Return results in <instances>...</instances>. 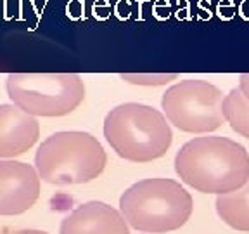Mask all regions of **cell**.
Listing matches in <instances>:
<instances>
[{"label":"cell","instance_id":"3","mask_svg":"<svg viewBox=\"0 0 249 234\" xmlns=\"http://www.w3.org/2000/svg\"><path fill=\"white\" fill-rule=\"evenodd\" d=\"M104 137L118 156L145 163L166 155L173 132L164 115L152 106L124 102L106 115Z\"/></svg>","mask_w":249,"mask_h":234},{"label":"cell","instance_id":"10","mask_svg":"<svg viewBox=\"0 0 249 234\" xmlns=\"http://www.w3.org/2000/svg\"><path fill=\"white\" fill-rule=\"evenodd\" d=\"M216 212L230 227L249 233V177L237 191L218 196Z\"/></svg>","mask_w":249,"mask_h":234},{"label":"cell","instance_id":"6","mask_svg":"<svg viewBox=\"0 0 249 234\" xmlns=\"http://www.w3.org/2000/svg\"><path fill=\"white\" fill-rule=\"evenodd\" d=\"M223 92L204 80H183L171 85L161 99L166 120L182 132L208 134L225 123Z\"/></svg>","mask_w":249,"mask_h":234},{"label":"cell","instance_id":"11","mask_svg":"<svg viewBox=\"0 0 249 234\" xmlns=\"http://www.w3.org/2000/svg\"><path fill=\"white\" fill-rule=\"evenodd\" d=\"M223 115L232 130L249 139V99L237 89H232L223 99Z\"/></svg>","mask_w":249,"mask_h":234},{"label":"cell","instance_id":"4","mask_svg":"<svg viewBox=\"0 0 249 234\" xmlns=\"http://www.w3.org/2000/svg\"><path fill=\"white\" fill-rule=\"evenodd\" d=\"M106 163L107 156L97 137L80 130L52 134L35 155L40 179L55 186L90 182L101 176Z\"/></svg>","mask_w":249,"mask_h":234},{"label":"cell","instance_id":"14","mask_svg":"<svg viewBox=\"0 0 249 234\" xmlns=\"http://www.w3.org/2000/svg\"><path fill=\"white\" fill-rule=\"evenodd\" d=\"M12 234H49V233L38 231V229H23V231H18V233H12Z\"/></svg>","mask_w":249,"mask_h":234},{"label":"cell","instance_id":"1","mask_svg":"<svg viewBox=\"0 0 249 234\" xmlns=\"http://www.w3.org/2000/svg\"><path fill=\"white\" fill-rule=\"evenodd\" d=\"M175 172L197 191L227 195L237 191L248 180L249 153L229 137H196L177 153Z\"/></svg>","mask_w":249,"mask_h":234},{"label":"cell","instance_id":"5","mask_svg":"<svg viewBox=\"0 0 249 234\" xmlns=\"http://www.w3.org/2000/svg\"><path fill=\"white\" fill-rule=\"evenodd\" d=\"M5 89L12 104L33 117H64L85 99V83L74 73H11Z\"/></svg>","mask_w":249,"mask_h":234},{"label":"cell","instance_id":"8","mask_svg":"<svg viewBox=\"0 0 249 234\" xmlns=\"http://www.w3.org/2000/svg\"><path fill=\"white\" fill-rule=\"evenodd\" d=\"M61 234H130L121 212L102 201H87L61 224Z\"/></svg>","mask_w":249,"mask_h":234},{"label":"cell","instance_id":"12","mask_svg":"<svg viewBox=\"0 0 249 234\" xmlns=\"http://www.w3.org/2000/svg\"><path fill=\"white\" fill-rule=\"evenodd\" d=\"M123 80L130 83H135V85H164V83L175 80V73H161V75H121Z\"/></svg>","mask_w":249,"mask_h":234},{"label":"cell","instance_id":"7","mask_svg":"<svg viewBox=\"0 0 249 234\" xmlns=\"http://www.w3.org/2000/svg\"><path fill=\"white\" fill-rule=\"evenodd\" d=\"M40 196L36 168L16 160H0V215L30 210Z\"/></svg>","mask_w":249,"mask_h":234},{"label":"cell","instance_id":"2","mask_svg":"<svg viewBox=\"0 0 249 234\" xmlns=\"http://www.w3.org/2000/svg\"><path fill=\"white\" fill-rule=\"evenodd\" d=\"M191 193L171 179H144L130 186L120 198V212L130 227L142 233L180 229L191 218Z\"/></svg>","mask_w":249,"mask_h":234},{"label":"cell","instance_id":"9","mask_svg":"<svg viewBox=\"0 0 249 234\" xmlns=\"http://www.w3.org/2000/svg\"><path fill=\"white\" fill-rule=\"evenodd\" d=\"M40 137L36 117L16 104H0V158H14L35 146Z\"/></svg>","mask_w":249,"mask_h":234},{"label":"cell","instance_id":"13","mask_svg":"<svg viewBox=\"0 0 249 234\" xmlns=\"http://www.w3.org/2000/svg\"><path fill=\"white\" fill-rule=\"evenodd\" d=\"M239 90L249 99V73H242L239 77Z\"/></svg>","mask_w":249,"mask_h":234}]
</instances>
